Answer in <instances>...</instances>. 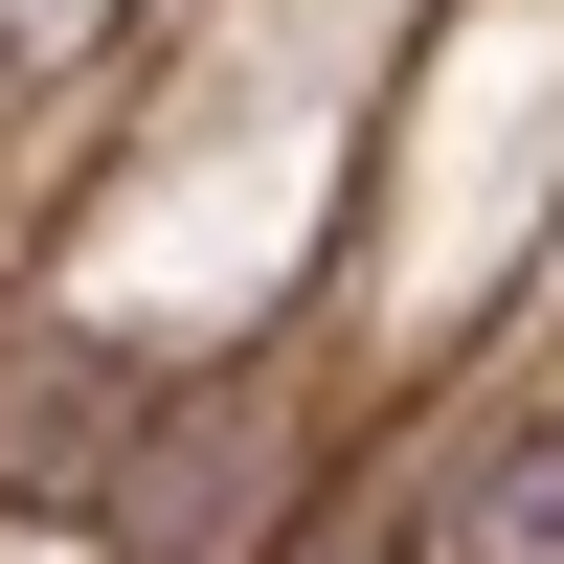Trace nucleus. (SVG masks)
<instances>
[{
	"mask_svg": "<svg viewBox=\"0 0 564 564\" xmlns=\"http://www.w3.org/2000/svg\"><path fill=\"white\" fill-rule=\"evenodd\" d=\"M384 564H564V406H497V430H452Z\"/></svg>",
	"mask_w": 564,
	"mask_h": 564,
	"instance_id": "f257e3e1",
	"label": "nucleus"
}]
</instances>
